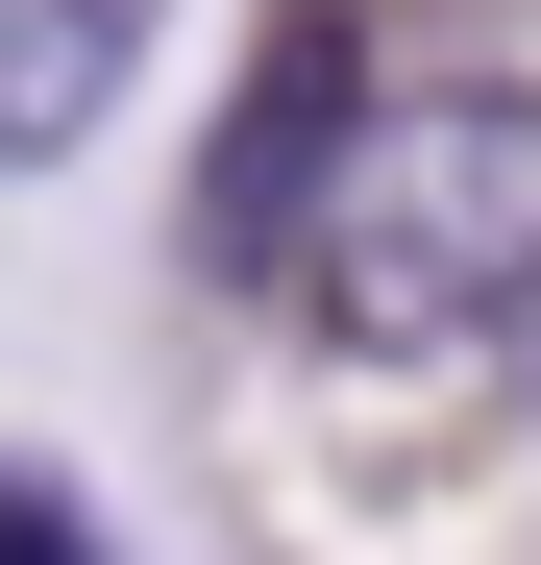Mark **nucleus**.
I'll return each mask as SVG.
<instances>
[{
    "mask_svg": "<svg viewBox=\"0 0 541 565\" xmlns=\"http://www.w3.org/2000/svg\"><path fill=\"white\" fill-rule=\"evenodd\" d=\"M296 320L370 344V369L541 344V99H517V74L370 99V148H344V198H320V246H296Z\"/></svg>",
    "mask_w": 541,
    "mask_h": 565,
    "instance_id": "1",
    "label": "nucleus"
},
{
    "mask_svg": "<svg viewBox=\"0 0 541 565\" xmlns=\"http://www.w3.org/2000/svg\"><path fill=\"white\" fill-rule=\"evenodd\" d=\"M344 148H370V50H344V25H270V74H246V99H222V148H198V270H222V296L320 246Z\"/></svg>",
    "mask_w": 541,
    "mask_h": 565,
    "instance_id": "2",
    "label": "nucleus"
},
{
    "mask_svg": "<svg viewBox=\"0 0 541 565\" xmlns=\"http://www.w3.org/2000/svg\"><path fill=\"white\" fill-rule=\"evenodd\" d=\"M148 25H172V0H0V172H50L74 124H99L148 74Z\"/></svg>",
    "mask_w": 541,
    "mask_h": 565,
    "instance_id": "3",
    "label": "nucleus"
},
{
    "mask_svg": "<svg viewBox=\"0 0 541 565\" xmlns=\"http://www.w3.org/2000/svg\"><path fill=\"white\" fill-rule=\"evenodd\" d=\"M0 565H99V541H74V516L25 492V467H0Z\"/></svg>",
    "mask_w": 541,
    "mask_h": 565,
    "instance_id": "4",
    "label": "nucleus"
},
{
    "mask_svg": "<svg viewBox=\"0 0 541 565\" xmlns=\"http://www.w3.org/2000/svg\"><path fill=\"white\" fill-rule=\"evenodd\" d=\"M517 369H541V344H517Z\"/></svg>",
    "mask_w": 541,
    "mask_h": 565,
    "instance_id": "5",
    "label": "nucleus"
}]
</instances>
